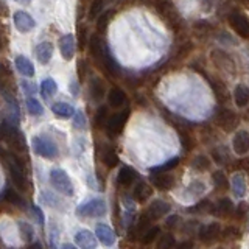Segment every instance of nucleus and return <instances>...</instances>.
I'll list each match as a JSON object with an SVG mask.
<instances>
[{
    "mask_svg": "<svg viewBox=\"0 0 249 249\" xmlns=\"http://www.w3.org/2000/svg\"><path fill=\"white\" fill-rule=\"evenodd\" d=\"M240 229H237V228H233V226H229V228H226L223 232H221V237H223V240H237V238H240Z\"/></svg>",
    "mask_w": 249,
    "mask_h": 249,
    "instance_id": "3c124183",
    "label": "nucleus"
},
{
    "mask_svg": "<svg viewBox=\"0 0 249 249\" xmlns=\"http://www.w3.org/2000/svg\"><path fill=\"white\" fill-rule=\"evenodd\" d=\"M179 165V158H171V159H168L165 163H162L160 167H158V168H153L151 171H170V170H173V168H176Z\"/></svg>",
    "mask_w": 249,
    "mask_h": 249,
    "instance_id": "603ef678",
    "label": "nucleus"
},
{
    "mask_svg": "<svg viewBox=\"0 0 249 249\" xmlns=\"http://www.w3.org/2000/svg\"><path fill=\"white\" fill-rule=\"evenodd\" d=\"M212 182L215 184V187H220V189H226V185H228V178L223 173L221 170L215 171L212 175Z\"/></svg>",
    "mask_w": 249,
    "mask_h": 249,
    "instance_id": "09e8293b",
    "label": "nucleus"
},
{
    "mask_svg": "<svg viewBox=\"0 0 249 249\" xmlns=\"http://www.w3.org/2000/svg\"><path fill=\"white\" fill-rule=\"evenodd\" d=\"M198 237L202 243H213L221 237V226L218 223H209L206 226H201L198 229Z\"/></svg>",
    "mask_w": 249,
    "mask_h": 249,
    "instance_id": "9b49d317",
    "label": "nucleus"
},
{
    "mask_svg": "<svg viewBox=\"0 0 249 249\" xmlns=\"http://www.w3.org/2000/svg\"><path fill=\"white\" fill-rule=\"evenodd\" d=\"M229 23L240 37L249 39V19L246 14L240 11H232L229 14Z\"/></svg>",
    "mask_w": 249,
    "mask_h": 249,
    "instance_id": "9d476101",
    "label": "nucleus"
},
{
    "mask_svg": "<svg viewBox=\"0 0 249 249\" xmlns=\"http://www.w3.org/2000/svg\"><path fill=\"white\" fill-rule=\"evenodd\" d=\"M88 47H89L90 56H92L93 59H97V61L101 62V59H103V53H105L106 45L103 44V39H101V36H100L98 33H93V35L89 36Z\"/></svg>",
    "mask_w": 249,
    "mask_h": 249,
    "instance_id": "f3484780",
    "label": "nucleus"
},
{
    "mask_svg": "<svg viewBox=\"0 0 249 249\" xmlns=\"http://www.w3.org/2000/svg\"><path fill=\"white\" fill-rule=\"evenodd\" d=\"M212 30H213L212 25H210V23L206 22V20H198V22H195V23H193V31H195V33H196L198 36H206V35H209Z\"/></svg>",
    "mask_w": 249,
    "mask_h": 249,
    "instance_id": "c03bdc74",
    "label": "nucleus"
},
{
    "mask_svg": "<svg viewBox=\"0 0 249 249\" xmlns=\"http://www.w3.org/2000/svg\"><path fill=\"white\" fill-rule=\"evenodd\" d=\"M5 199L10 202V204H13V206H18V207H25V199H23L20 195L16 192V190H13V189H8L6 192H5Z\"/></svg>",
    "mask_w": 249,
    "mask_h": 249,
    "instance_id": "e433bc0d",
    "label": "nucleus"
},
{
    "mask_svg": "<svg viewBox=\"0 0 249 249\" xmlns=\"http://www.w3.org/2000/svg\"><path fill=\"white\" fill-rule=\"evenodd\" d=\"M52 112L56 115L58 119H62V120H67L76 114L73 106H70L69 103H64V101H58V103H54L52 106Z\"/></svg>",
    "mask_w": 249,
    "mask_h": 249,
    "instance_id": "393cba45",
    "label": "nucleus"
},
{
    "mask_svg": "<svg viewBox=\"0 0 249 249\" xmlns=\"http://www.w3.org/2000/svg\"><path fill=\"white\" fill-rule=\"evenodd\" d=\"M107 120H109V117H107V107L106 106L98 107V111L95 114V119H93V123H95V126H98V128L106 126Z\"/></svg>",
    "mask_w": 249,
    "mask_h": 249,
    "instance_id": "79ce46f5",
    "label": "nucleus"
},
{
    "mask_svg": "<svg viewBox=\"0 0 249 249\" xmlns=\"http://www.w3.org/2000/svg\"><path fill=\"white\" fill-rule=\"evenodd\" d=\"M176 246V240L171 233H163V235L159 238L158 245H156V249H175Z\"/></svg>",
    "mask_w": 249,
    "mask_h": 249,
    "instance_id": "ea45409f",
    "label": "nucleus"
},
{
    "mask_svg": "<svg viewBox=\"0 0 249 249\" xmlns=\"http://www.w3.org/2000/svg\"><path fill=\"white\" fill-rule=\"evenodd\" d=\"M13 19H14V27L19 33H28V31H31L36 25L35 19L25 11H16Z\"/></svg>",
    "mask_w": 249,
    "mask_h": 249,
    "instance_id": "ddd939ff",
    "label": "nucleus"
},
{
    "mask_svg": "<svg viewBox=\"0 0 249 249\" xmlns=\"http://www.w3.org/2000/svg\"><path fill=\"white\" fill-rule=\"evenodd\" d=\"M233 212H235V207H233V202L229 198H221L216 202V206L212 207V213H218L223 218L231 216Z\"/></svg>",
    "mask_w": 249,
    "mask_h": 249,
    "instance_id": "a878e982",
    "label": "nucleus"
},
{
    "mask_svg": "<svg viewBox=\"0 0 249 249\" xmlns=\"http://www.w3.org/2000/svg\"><path fill=\"white\" fill-rule=\"evenodd\" d=\"M73 128L75 129H86L88 128V120L81 111H76V114L73 115Z\"/></svg>",
    "mask_w": 249,
    "mask_h": 249,
    "instance_id": "8fccbe9b",
    "label": "nucleus"
},
{
    "mask_svg": "<svg viewBox=\"0 0 249 249\" xmlns=\"http://www.w3.org/2000/svg\"><path fill=\"white\" fill-rule=\"evenodd\" d=\"M206 193V184L196 179V181H192L189 184V187L185 189V195L190 198H201L202 195Z\"/></svg>",
    "mask_w": 249,
    "mask_h": 249,
    "instance_id": "2f4dec72",
    "label": "nucleus"
},
{
    "mask_svg": "<svg viewBox=\"0 0 249 249\" xmlns=\"http://www.w3.org/2000/svg\"><path fill=\"white\" fill-rule=\"evenodd\" d=\"M33 210H35V215H36V218L39 220V224L41 226H44V223H45V218H44V213H42V210L39 209L37 206H35L33 207Z\"/></svg>",
    "mask_w": 249,
    "mask_h": 249,
    "instance_id": "052dcab7",
    "label": "nucleus"
},
{
    "mask_svg": "<svg viewBox=\"0 0 249 249\" xmlns=\"http://www.w3.org/2000/svg\"><path fill=\"white\" fill-rule=\"evenodd\" d=\"M210 86H212V90L220 103H226L229 100V90L226 89V86L221 80H216V78L215 80H210Z\"/></svg>",
    "mask_w": 249,
    "mask_h": 249,
    "instance_id": "c756f323",
    "label": "nucleus"
},
{
    "mask_svg": "<svg viewBox=\"0 0 249 249\" xmlns=\"http://www.w3.org/2000/svg\"><path fill=\"white\" fill-rule=\"evenodd\" d=\"M215 122L216 124L220 126L223 131L226 132H232V131H235L238 128V123H240V117L231 111V109L228 107H221L220 111L216 112L215 115Z\"/></svg>",
    "mask_w": 249,
    "mask_h": 249,
    "instance_id": "0eeeda50",
    "label": "nucleus"
},
{
    "mask_svg": "<svg viewBox=\"0 0 249 249\" xmlns=\"http://www.w3.org/2000/svg\"><path fill=\"white\" fill-rule=\"evenodd\" d=\"M233 100L238 107H246L249 105V88L246 84H238L233 90Z\"/></svg>",
    "mask_w": 249,
    "mask_h": 249,
    "instance_id": "c85d7f7f",
    "label": "nucleus"
},
{
    "mask_svg": "<svg viewBox=\"0 0 249 249\" xmlns=\"http://www.w3.org/2000/svg\"><path fill=\"white\" fill-rule=\"evenodd\" d=\"M89 95L93 101L100 103L106 95V84L100 76H92L89 81Z\"/></svg>",
    "mask_w": 249,
    "mask_h": 249,
    "instance_id": "a211bd4d",
    "label": "nucleus"
},
{
    "mask_svg": "<svg viewBox=\"0 0 249 249\" xmlns=\"http://www.w3.org/2000/svg\"><path fill=\"white\" fill-rule=\"evenodd\" d=\"M27 109H28V112L35 117H41L44 114V106L41 105V101L35 97L27 98Z\"/></svg>",
    "mask_w": 249,
    "mask_h": 249,
    "instance_id": "c9c22d12",
    "label": "nucleus"
},
{
    "mask_svg": "<svg viewBox=\"0 0 249 249\" xmlns=\"http://www.w3.org/2000/svg\"><path fill=\"white\" fill-rule=\"evenodd\" d=\"M56 92H58V84L53 78H45L41 83V93L44 95V98H52L56 95Z\"/></svg>",
    "mask_w": 249,
    "mask_h": 249,
    "instance_id": "72a5a7b5",
    "label": "nucleus"
},
{
    "mask_svg": "<svg viewBox=\"0 0 249 249\" xmlns=\"http://www.w3.org/2000/svg\"><path fill=\"white\" fill-rule=\"evenodd\" d=\"M107 212L106 202L101 198H92L89 201L83 202L81 206H78L76 209V215L81 218H100L105 216Z\"/></svg>",
    "mask_w": 249,
    "mask_h": 249,
    "instance_id": "7ed1b4c3",
    "label": "nucleus"
},
{
    "mask_svg": "<svg viewBox=\"0 0 249 249\" xmlns=\"http://www.w3.org/2000/svg\"><path fill=\"white\" fill-rule=\"evenodd\" d=\"M232 193L233 196L237 199H243L246 196V192H248V184H246V178L241 175V173H237L233 175L232 178Z\"/></svg>",
    "mask_w": 249,
    "mask_h": 249,
    "instance_id": "4be33fe9",
    "label": "nucleus"
},
{
    "mask_svg": "<svg viewBox=\"0 0 249 249\" xmlns=\"http://www.w3.org/2000/svg\"><path fill=\"white\" fill-rule=\"evenodd\" d=\"M19 232H20V237L25 240V241H31L35 237V229L33 226L27 221H19Z\"/></svg>",
    "mask_w": 249,
    "mask_h": 249,
    "instance_id": "58836bf2",
    "label": "nucleus"
},
{
    "mask_svg": "<svg viewBox=\"0 0 249 249\" xmlns=\"http://www.w3.org/2000/svg\"><path fill=\"white\" fill-rule=\"evenodd\" d=\"M210 59H212L213 66L221 70V72L228 73V75H233L235 73V61L232 59V56L224 50H212L210 52Z\"/></svg>",
    "mask_w": 249,
    "mask_h": 249,
    "instance_id": "423d86ee",
    "label": "nucleus"
},
{
    "mask_svg": "<svg viewBox=\"0 0 249 249\" xmlns=\"http://www.w3.org/2000/svg\"><path fill=\"white\" fill-rule=\"evenodd\" d=\"M28 249H44V246L39 241H33V243H30Z\"/></svg>",
    "mask_w": 249,
    "mask_h": 249,
    "instance_id": "69168bd1",
    "label": "nucleus"
},
{
    "mask_svg": "<svg viewBox=\"0 0 249 249\" xmlns=\"http://www.w3.org/2000/svg\"><path fill=\"white\" fill-rule=\"evenodd\" d=\"M178 223H179V216L178 215H171V216H168V220H167V228L168 229H175V228H178Z\"/></svg>",
    "mask_w": 249,
    "mask_h": 249,
    "instance_id": "bf43d9fd",
    "label": "nucleus"
},
{
    "mask_svg": "<svg viewBox=\"0 0 249 249\" xmlns=\"http://www.w3.org/2000/svg\"><path fill=\"white\" fill-rule=\"evenodd\" d=\"M42 199H44L45 204H49L50 207H58V206H59L58 198H56V196H53V195L49 193V192H44V193H42Z\"/></svg>",
    "mask_w": 249,
    "mask_h": 249,
    "instance_id": "6e6d98bb",
    "label": "nucleus"
},
{
    "mask_svg": "<svg viewBox=\"0 0 249 249\" xmlns=\"http://www.w3.org/2000/svg\"><path fill=\"white\" fill-rule=\"evenodd\" d=\"M151 182L156 189L159 190H171L176 184V179L173 175L168 173H158V171H151Z\"/></svg>",
    "mask_w": 249,
    "mask_h": 249,
    "instance_id": "4468645a",
    "label": "nucleus"
},
{
    "mask_svg": "<svg viewBox=\"0 0 249 249\" xmlns=\"http://www.w3.org/2000/svg\"><path fill=\"white\" fill-rule=\"evenodd\" d=\"M249 212V206L246 204L245 201H240V204L237 206L235 209V216H237V220H245V216L248 215Z\"/></svg>",
    "mask_w": 249,
    "mask_h": 249,
    "instance_id": "864d4df0",
    "label": "nucleus"
},
{
    "mask_svg": "<svg viewBox=\"0 0 249 249\" xmlns=\"http://www.w3.org/2000/svg\"><path fill=\"white\" fill-rule=\"evenodd\" d=\"M35 54L41 64H49L53 56V44L52 42H41L35 50Z\"/></svg>",
    "mask_w": 249,
    "mask_h": 249,
    "instance_id": "b1692460",
    "label": "nucleus"
},
{
    "mask_svg": "<svg viewBox=\"0 0 249 249\" xmlns=\"http://www.w3.org/2000/svg\"><path fill=\"white\" fill-rule=\"evenodd\" d=\"M159 233H160V229L158 228V226H154V228L148 229L143 233L142 238H140V241H142V245H150V243H153V241L159 237Z\"/></svg>",
    "mask_w": 249,
    "mask_h": 249,
    "instance_id": "a18cd8bd",
    "label": "nucleus"
},
{
    "mask_svg": "<svg viewBox=\"0 0 249 249\" xmlns=\"http://www.w3.org/2000/svg\"><path fill=\"white\" fill-rule=\"evenodd\" d=\"M107 103H109V106L114 107V109L122 107L124 103H126V93H124L123 89L117 88V86H115V88H112L111 90H109V93H107Z\"/></svg>",
    "mask_w": 249,
    "mask_h": 249,
    "instance_id": "5701e85b",
    "label": "nucleus"
},
{
    "mask_svg": "<svg viewBox=\"0 0 249 249\" xmlns=\"http://www.w3.org/2000/svg\"><path fill=\"white\" fill-rule=\"evenodd\" d=\"M129 114H131V109L126 107V109H123V111L115 112L114 115L109 117V120H107V123H106L107 134H109V136H117V134H120V132L123 131V128H124V124H126L128 119H129Z\"/></svg>",
    "mask_w": 249,
    "mask_h": 249,
    "instance_id": "1a4fd4ad",
    "label": "nucleus"
},
{
    "mask_svg": "<svg viewBox=\"0 0 249 249\" xmlns=\"http://www.w3.org/2000/svg\"><path fill=\"white\" fill-rule=\"evenodd\" d=\"M75 243L81 249H95L97 248V237L88 229L78 231L75 233Z\"/></svg>",
    "mask_w": 249,
    "mask_h": 249,
    "instance_id": "6ab92c4d",
    "label": "nucleus"
},
{
    "mask_svg": "<svg viewBox=\"0 0 249 249\" xmlns=\"http://www.w3.org/2000/svg\"><path fill=\"white\" fill-rule=\"evenodd\" d=\"M112 16H114V11L112 10H107V11H105L97 19V30H98V33H103V31H106L109 22H111V19H112Z\"/></svg>",
    "mask_w": 249,
    "mask_h": 249,
    "instance_id": "4c0bfd02",
    "label": "nucleus"
},
{
    "mask_svg": "<svg viewBox=\"0 0 249 249\" xmlns=\"http://www.w3.org/2000/svg\"><path fill=\"white\" fill-rule=\"evenodd\" d=\"M22 86H23V90H25L27 93H35V92H36L35 84H30V83H27V81H22Z\"/></svg>",
    "mask_w": 249,
    "mask_h": 249,
    "instance_id": "680f3d73",
    "label": "nucleus"
},
{
    "mask_svg": "<svg viewBox=\"0 0 249 249\" xmlns=\"http://www.w3.org/2000/svg\"><path fill=\"white\" fill-rule=\"evenodd\" d=\"M171 210V206L168 204L167 201L163 199H154L150 206L146 209V216L150 218V221H156V220H160V218L165 216L168 212Z\"/></svg>",
    "mask_w": 249,
    "mask_h": 249,
    "instance_id": "f8f14e48",
    "label": "nucleus"
},
{
    "mask_svg": "<svg viewBox=\"0 0 249 249\" xmlns=\"http://www.w3.org/2000/svg\"><path fill=\"white\" fill-rule=\"evenodd\" d=\"M101 159H103V163L107 168H114L119 163V156H117L112 146H105L103 153H101Z\"/></svg>",
    "mask_w": 249,
    "mask_h": 249,
    "instance_id": "473e14b6",
    "label": "nucleus"
},
{
    "mask_svg": "<svg viewBox=\"0 0 249 249\" xmlns=\"http://www.w3.org/2000/svg\"><path fill=\"white\" fill-rule=\"evenodd\" d=\"M59 52L61 56L64 58L66 61H72L75 56V36L73 35H64L59 37Z\"/></svg>",
    "mask_w": 249,
    "mask_h": 249,
    "instance_id": "2eb2a0df",
    "label": "nucleus"
},
{
    "mask_svg": "<svg viewBox=\"0 0 249 249\" xmlns=\"http://www.w3.org/2000/svg\"><path fill=\"white\" fill-rule=\"evenodd\" d=\"M50 184L56 189L59 193L66 195V196H73L75 195V187L70 176L61 168H53L50 171Z\"/></svg>",
    "mask_w": 249,
    "mask_h": 249,
    "instance_id": "20e7f679",
    "label": "nucleus"
},
{
    "mask_svg": "<svg viewBox=\"0 0 249 249\" xmlns=\"http://www.w3.org/2000/svg\"><path fill=\"white\" fill-rule=\"evenodd\" d=\"M76 70H78V75H80V80H84V76L88 75V72H89L88 61H86V59H80V61H78Z\"/></svg>",
    "mask_w": 249,
    "mask_h": 249,
    "instance_id": "5fc2aeb1",
    "label": "nucleus"
},
{
    "mask_svg": "<svg viewBox=\"0 0 249 249\" xmlns=\"http://www.w3.org/2000/svg\"><path fill=\"white\" fill-rule=\"evenodd\" d=\"M232 148L238 156H245L249 153V132L241 129L232 139Z\"/></svg>",
    "mask_w": 249,
    "mask_h": 249,
    "instance_id": "dca6fc26",
    "label": "nucleus"
},
{
    "mask_svg": "<svg viewBox=\"0 0 249 249\" xmlns=\"http://www.w3.org/2000/svg\"><path fill=\"white\" fill-rule=\"evenodd\" d=\"M31 145H33V150L37 156H41L44 159L53 160L59 156V148L56 145V142L47 134H39L35 136L33 140H31Z\"/></svg>",
    "mask_w": 249,
    "mask_h": 249,
    "instance_id": "f03ea898",
    "label": "nucleus"
},
{
    "mask_svg": "<svg viewBox=\"0 0 249 249\" xmlns=\"http://www.w3.org/2000/svg\"><path fill=\"white\" fill-rule=\"evenodd\" d=\"M178 249H193L192 241H182L181 245H178Z\"/></svg>",
    "mask_w": 249,
    "mask_h": 249,
    "instance_id": "0e129e2a",
    "label": "nucleus"
},
{
    "mask_svg": "<svg viewBox=\"0 0 249 249\" xmlns=\"http://www.w3.org/2000/svg\"><path fill=\"white\" fill-rule=\"evenodd\" d=\"M212 158L215 159L216 163H228L229 160V153L224 146H218L212 150Z\"/></svg>",
    "mask_w": 249,
    "mask_h": 249,
    "instance_id": "37998d69",
    "label": "nucleus"
},
{
    "mask_svg": "<svg viewBox=\"0 0 249 249\" xmlns=\"http://www.w3.org/2000/svg\"><path fill=\"white\" fill-rule=\"evenodd\" d=\"M210 165H212V162H210V159L204 154L195 156L193 160H192V167L196 171H207L210 168Z\"/></svg>",
    "mask_w": 249,
    "mask_h": 249,
    "instance_id": "f704fd0d",
    "label": "nucleus"
},
{
    "mask_svg": "<svg viewBox=\"0 0 249 249\" xmlns=\"http://www.w3.org/2000/svg\"><path fill=\"white\" fill-rule=\"evenodd\" d=\"M14 64H16V69L19 70L20 75H23V76H33L35 75L33 62H31L28 58L22 56V54H19V56L14 59Z\"/></svg>",
    "mask_w": 249,
    "mask_h": 249,
    "instance_id": "cd10ccee",
    "label": "nucleus"
},
{
    "mask_svg": "<svg viewBox=\"0 0 249 249\" xmlns=\"http://www.w3.org/2000/svg\"><path fill=\"white\" fill-rule=\"evenodd\" d=\"M158 11L162 16V19L167 20V23L173 30H179V28L182 27L184 20H182L181 13H179V10L176 8L175 3H171V2H160V3H158Z\"/></svg>",
    "mask_w": 249,
    "mask_h": 249,
    "instance_id": "39448f33",
    "label": "nucleus"
},
{
    "mask_svg": "<svg viewBox=\"0 0 249 249\" xmlns=\"http://www.w3.org/2000/svg\"><path fill=\"white\" fill-rule=\"evenodd\" d=\"M101 64H103V67H105L112 76H120V75H122V67H120L119 62H117V59L111 54V52H109L107 47L105 49L103 59H101Z\"/></svg>",
    "mask_w": 249,
    "mask_h": 249,
    "instance_id": "412c9836",
    "label": "nucleus"
},
{
    "mask_svg": "<svg viewBox=\"0 0 249 249\" xmlns=\"http://www.w3.org/2000/svg\"><path fill=\"white\" fill-rule=\"evenodd\" d=\"M192 49H193V44L192 42H184L182 45H179L178 52L175 53V59L181 61V59L187 58L192 53Z\"/></svg>",
    "mask_w": 249,
    "mask_h": 249,
    "instance_id": "de8ad7c7",
    "label": "nucleus"
},
{
    "mask_svg": "<svg viewBox=\"0 0 249 249\" xmlns=\"http://www.w3.org/2000/svg\"><path fill=\"white\" fill-rule=\"evenodd\" d=\"M136 178H137V173H136L134 168L122 167L119 175H117V182H119V185H122V187H129V185L134 184Z\"/></svg>",
    "mask_w": 249,
    "mask_h": 249,
    "instance_id": "bb28decb",
    "label": "nucleus"
},
{
    "mask_svg": "<svg viewBox=\"0 0 249 249\" xmlns=\"http://www.w3.org/2000/svg\"><path fill=\"white\" fill-rule=\"evenodd\" d=\"M0 92H2V95L5 97L8 103L16 106V86L11 78V73L8 72L5 66H0Z\"/></svg>",
    "mask_w": 249,
    "mask_h": 249,
    "instance_id": "6e6552de",
    "label": "nucleus"
},
{
    "mask_svg": "<svg viewBox=\"0 0 249 249\" xmlns=\"http://www.w3.org/2000/svg\"><path fill=\"white\" fill-rule=\"evenodd\" d=\"M78 41H80V49H84L86 44L89 42L88 28H86V27H80V30H78Z\"/></svg>",
    "mask_w": 249,
    "mask_h": 249,
    "instance_id": "4d7b16f0",
    "label": "nucleus"
},
{
    "mask_svg": "<svg viewBox=\"0 0 249 249\" xmlns=\"http://www.w3.org/2000/svg\"><path fill=\"white\" fill-rule=\"evenodd\" d=\"M105 13V2L103 0H95L89 6V19H98Z\"/></svg>",
    "mask_w": 249,
    "mask_h": 249,
    "instance_id": "a19ab883",
    "label": "nucleus"
},
{
    "mask_svg": "<svg viewBox=\"0 0 249 249\" xmlns=\"http://www.w3.org/2000/svg\"><path fill=\"white\" fill-rule=\"evenodd\" d=\"M95 237H97V240L100 241V243L105 245V246H112L115 243V233H114V231L109 228L107 224H103V223L97 224Z\"/></svg>",
    "mask_w": 249,
    "mask_h": 249,
    "instance_id": "aec40b11",
    "label": "nucleus"
},
{
    "mask_svg": "<svg viewBox=\"0 0 249 249\" xmlns=\"http://www.w3.org/2000/svg\"><path fill=\"white\" fill-rule=\"evenodd\" d=\"M212 204H210V201H207V199H202V201H199L196 206H193L192 209H189V212H192V213H202V212H210L212 213Z\"/></svg>",
    "mask_w": 249,
    "mask_h": 249,
    "instance_id": "49530a36",
    "label": "nucleus"
},
{
    "mask_svg": "<svg viewBox=\"0 0 249 249\" xmlns=\"http://www.w3.org/2000/svg\"><path fill=\"white\" fill-rule=\"evenodd\" d=\"M50 249H58L56 245H54V240H53V238L50 240Z\"/></svg>",
    "mask_w": 249,
    "mask_h": 249,
    "instance_id": "774afa93",
    "label": "nucleus"
},
{
    "mask_svg": "<svg viewBox=\"0 0 249 249\" xmlns=\"http://www.w3.org/2000/svg\"><path fill=\"white\" fill-rule=\"evenodd\" d=\"M134 199L139 202H143L153 195V187H150V184L146 182H137V185L134 187Z\"/></svg>",
    "mask_w": 249,
    "mask_h": 249,
    "instance_id": "7c9ffc66",
    "label": "nucleus"
},
{
    "mask_svg": "<svg viewBox=\"0 0 249 249\" xmlns=\"http://www.w3.org/2000/svg\"><path fill=\"white\" fill-rule=\"evenodd\" d=\"M70 93H72L73 97H76L78 93H80V88H78V83L76 81L70 83Z\"/></svg>",
    "mask_w": 249,
    "mask_h": 249,
    "instance_id": "e2e57ef3",
    "label": "nucleus"
},
{
    "mask_svg": "<svg viewBox=\"0 0 249 249\" xmlns=\"http://www.w3.org/2000/svg\"><path fill=\"white\" fill-rule=\"evenodd\" d=\"M8 170H10V178L14 184V187L19 192H27L28 190V182H27V173H25V163L19 154L16 153H8L5 156Z\"/></svg>",
    "mask_w": 249,
    "mask_h": 249,
    "instance_id": "f257e3e1",
    "label": "nucleus"
},
{
    "mask_svg": "<svg viewBox=\"0 0 249 249\" xmlns=\"http://www.w3.org/2000/svg\"><path fill=\"white\" fill-rule=\"evenodd\" d=\"M62 249H78L75 245H70V243H66V245H62Z\"/></svg>",
    "mask_w": 249,
    "mask_h": 249,
    "instance_id": "338daca9",
    "label": "nucleus"
},
{
    "mask_svg": "<svg viewBox=\"0 0 249 249\" xmlns=\"http://www.w3.org/2000/svg\"><path fill=\"white\" fill-rule=\"evenodd\" d=\"M181 142H182V145H184V148L187 151H190V148L193 146V140H192V137L187 134V132H184V131H181Z\"/></svg>",
    "mask_w": 249,
    "mask_h": 249,
    "instance_id": "13d9d810",
    "label": "nucleus"
}]
</instances>
